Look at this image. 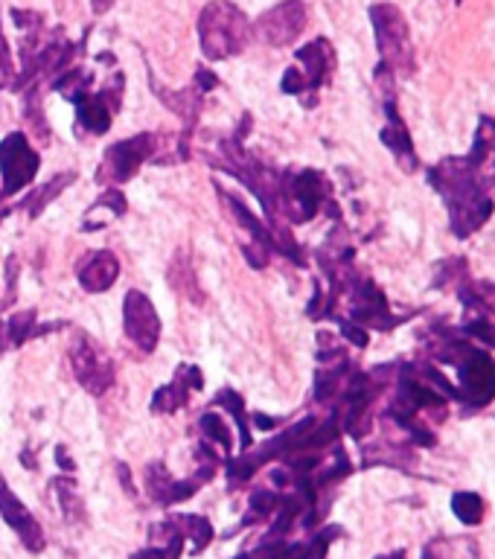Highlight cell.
<instances>
[{"label":"cell","mask_w":495,"mask_h":559,"mask_svg":"<svg viewBox=\"0 0 495 559\" xmlns=\"http://www.w3.org/2000/svg\"><path fill=\"white\" fill-rule=\"evenodd\" d=\"M0 350H3V324H0Z\"/></svg>","instance_id":"32"},{"label":"cell","mask_w":495,"mask_h":559,"mask_svg":"<svg viewBox=\"0 0 495 559\" xmlns=\"http://www.w3.org/2000/svg\"><path fill=\"white\" fill-rule=\"evenodd\" d=\"M216 405H225V409L237 417V426H239V440H242V452H251V446H254V440H251V432H247V420H245V402H242V397L233 391H221L219 397H216Z\"/></svg>","instance_id":"23"},{"label":"cell","mask_w":495,"mask_h":559,"mask_svg":"<svg viewBox=\"0 0 495 559\" xmlns=\"http://www.w3.org/2000/svg\"><path fill=\"white\" fill-rule=\"evenodd\" d=\"M341 332H345L355 347H364L367 344V332L362 327H355V324H341Z\"/></svg>","instance_id":"27"},{"label":"cell","mask_w":495,"mask_h":559,"mask_svg":"<svg viewBox=\"0 0 495 559\" xmlns=\"http://www.w3.org/2000/svg\"><path fill=\"white\" fill-rule=\"evenodd\" d=\"M0 515H3V522L10 524L12 531L19 533V539L24 542V548L33 550V554H41V550L47 548L41 524H38L36 515L29 513L27 505L12 493L3 475H0Z\"/></svg>","instance_id":"9"},{"label":"cell","mask_w":495,"mask_h":559,"mask_svg":"<svg viewBox=\"0 0 495 559\" xmlns=\"http://www.w3.org/2000/svg\"><path fill=\"white\" fill-rule=\"evenodd\" d=\"M132 559H169L167 548H160V545H149V548L137 550Z\"/></svg>","instance_id":"28"},{"label":"cell","mask_w":495,"mask_h":559,"mask_svg":"<svg viewBox=\"0 0 495 559\" xmlns=\"http://www.w3.org/2000/svg\"><path fill=\"white\" fill-rule=\"evenodd\" d=\"M198 487H202V484L195 478H172L164 463H149V466H146V493H149L152 501L160 507L181 505L186 498H193L195 493H198Z\"/></svg>","instance_id":"13"},{"label":"cell","mask_w":495,"mask_h":559,"mask_svg":"<svg viewBox=\"0 0 495 559\" xmlns=\"http://www.w3.org/2000/svg\"><path fill=\"white\" fill-rule=\"evenodd\" d=\"M460 355H449L451 362L460 359V397L484 405L495 397V362L481 350L458 347Z\"/></svg>","instance_id":"6"},{"label":"cell","mask_w":495,"mask_h":559,"mask_svg":"<svg viewBox=\"0 0 495 559\" xmlns=\"http://www.w3.org/2000/svg\"><path fill=\"white\" fill-rule=\"evenodd\" d=\"M158 151V137L155 134H134L129 141H120L114 146H108L102 155V163L97 169V181L106 186L123 184L134 172L146 163Z\"/></svg>","instance_id":"3"},{"label":"cell","mask_w":495,"mask_h":559,"mask_svg":"<svg viewBox=\"0 0 495 559\" xmlns=\"http://www.w3.org/2000/svg\"><path fill=\"white\" fill-rule=\"evenodd\" d=\"M195 82H198V85H195V88L202 90H213L216 88V85H219V80H216V73L213 71H207V68H198V71H195Z\"/></svg>","instance_id":"26"},{"label":"cell","mask_w":495,"mask_h":559,"mask_svg":"<svg viewBox=\"0 0 495 559\" xmlns=\"http://www.w3.org/2000/svg\"><path fill=\"white\" fill-rule=\"evenodd\" d=\"M56 461H59V466H62L64 472H71L73 466H76V463H73L71 458H68V452H64V446H59V449H56Z\"/></svg>","instance_id":"29"},{"label":"cell","mask_w":495,"mask_h":559,"mask_svg":"<svg viewBox=\"0 0 495 559\" xmlns=\"http://www.w3.org/2000/svg\"><path fill=\"white\" fill-rule=\"evenodd\" d=\"M247 19L245 12L233 3H207L198 19V38L207 59L221 62L233 53H242L247 45Z\"/></svg>","instance_id":"1"},{"label":"cell","mask_w":495,"mask_h":559,"mask_svg":"<svg viewBox=\"0 0 495 559\" xmlns=\"http://www.w3.org/2000/svg\"><path fill=\"white\" fill-rule=\"evenodd\" d=\"M7 214H10V207H0V219H3Z\"/></svg>","instance_id":"31"},{"label":"cell","mask_w":495,"mask_h":559,"mask_svg":"<svg viewBox=\"0 0 495 559\" xmlns=\"http://www.w3.org/2000/svg\"><path fill=\"white\" fill-rule=\"evenodd\" d=\"M38 151L29 146L27 134L12 132L7 141L0 143V198H12L36 178L38 172Z\"/></svg>","instance_id":"5"},{"label":"cell","mask_w":495,"mask_h":559,"mask_svg":"<svg viewBox=\"0 0 495 559\" xmlns=\"http://www.w3.org/2000/svg\"><path fill=\"white\" fill-rule=\"evenodd\" d=\"M73 181H76V172H62V175H56L53 181H47L45 186H38L33 196L24 198V202H21V210H29V216L36 219V216L45 214V207L50 205L56 196H62L64 186L73 184Z\"/></svg>","instance_id":"16"},{"label":"cell","mask_w":495,"mask_h":559,"mask_svg":"<svg viewBox=\"0 0 495 559\" xmlns=\"http://www.w3.org/2000/svg\"><path fill=\"white\" fill-rule=\"evenodd\" d=\"M451 510L463 524H478L484 519V501L475 493H458L451 498Z\"/></svg>","instance_id":"24"},{"label":"cell","mask_w":495,"mask_h":559,"mask_svg":"<svg viewBox=\"0 0 495 559\" xmlns=\"http://www.w3.org/2000/svg\"><path fill=\"white\" fill-rule=\"evenodd\" d=\"M306 27V7L303 3H280L257 21L259 36L271 47H289Z\"/></svg>","instance_id":"10"},{"label":"cell","mask_w":495,"mask_h":559,"mask_svg":"<svg viewBox=\"0 0 495 559\" xmlns=\"http://www.w3.org/2000/svg\"><path fill=\"white\" fill-rule=\"evenodd\" d=\"M53 489L56 498H59V507H62V513L68 522H85V505H82L80 487H76V481L68 478V475H59L53 478Z\"/></svg>","instance_id":"18"},{"label":"cell","mask_w":495,"mask_h":559,"mask_svg":"<svg viewBox=\"0 0 495 559\" xmlns=\"http://www.w3.org/2000/svg\"><path fill=\"white\" fill-rule=\"evenodd\" d=\"M204 388V376L195 364H181L176 373V379L160 388L152 400V414H176L190 402V393L202 391Z\"/></svg>","instance_id":"12"},{"label":"cell","mask_w":495,"mask_h":559,"mask_svg":"<svg viewBox=\"0 0 495 559\" xmlns=\"http://www.w3.org/2000/svg\"><path fill=\"white\" fill-rule=\"evenodd\" d=\"M178 527L184 533V539H193V554H202L213 542V524L204 515H176Z\"/></svg>","instance_id":"21"},{"label":"cell","mask_w":495,"mask_h":559,"mask_svg":"<svg viewBox=\"0 0 495 559\" xmlns=\"http://www.w3.org/2000/svg\"><path fill=\"white\" fill-rule=\"evenodd\" d=\"M120 106H123V76H111L99 94H85L76 99V123L88 134H106Z\"/></svg>","instance_id":"8"},{"label":"cell","mask_w":495,"mask_h":559,"mask_svg":"<svg viewBox=\"0 0 495 559\" xmlns=\"http://www.w3.org/2000/svg\"><path fill=\"white\" fill-rule=\"evenodd\" d=\"M376 559H406V554H402V550H397V554H388V557H376Z\"/></svg>","instance_id":"30"},{"label":"cell","mask_w":495,"mask_h":559,"mask_svg":"<svg viewBox=\"0 0 495 559\" xmlns=\"http://www.w3.org/2000/svg\"><path fill=\"white\" fill-rule=\"evenodd\" d=\"M198 428H202L204 440L219 449L221 458H230V452H233V435H230L228 423H225L219 414H213V411L202 414V420H198Z\"/></svg>","instance_id":"19"},{"label":"cell","mask_w":495,"mask_h":559,"mask_svg":"<svg viewBox=\"0 0 495 559\" xmlns=\"http://www.w3.org/2000/svg\"><path fill=\"white\" fill-rule=\"evenodd\" d=\"M280 501H283V496L275 493V489H254V496L247 501V515L239 527H254V524L275 519L277 510H280Z\"/></svg>","instance_id":"15"},{"label":"cell","mask_w":495,"mask_h":559,"mask_svg":"<svg viewBox=\"0 0 495 559\" xmlns=\"http://www.w3.org/2000/svg\"><path fill=\"white\" fill-rule=\"evenodd\" d=\"M68 362H71L76 382L88 393H94V397H102L114 385V364L102 353V347L90 336H85V332H73Z\"/></svg>","instance_id":"2"},{"label":"cell","mask_w":495,"mask_h":559,"mask_svg":"<svg viewBox=\"0 0 495 559\" xmlns=\"http://www.w3.org/2000/svg\"><path fill=\"white\" fill-rule=\"evenodd\" d=\"M12 82H15V64H12L10 45H7V38H3V29H0V88H3V85L12 88Z\"/></svg>","instance_id":"25"},{"label":"cell","mask_w":495,"mask_h":559,"mask_svg":"<svg viewBox=\"0 0 495 559\" xmlns=\"http://www.w3.org/2000/svg\"><path fill=\"white\" fill-rule=\"evenodd\" d=\"M373 27H376V38H379L382 59L388 64H402L408 53V29L406 21L394 7H373Z\"/></svg>","instance_id":"11"},{"label":"cell","mask_w":495,"mask_h":559,"mask_svg":"<svg viewBox=\"0 0 495 559\" xmlns=\"http://www.w3.org/2000/svg\"><path fill=\"white\" fill-rule=\"evenodd\" d=\"M388 114H390V129H385V132H382V141H385V146H390V149H394V155H397L399 160H406V167L414 169V151H411V141H408L406 129H402V123H399L394 102H388Z\"/></svg>","instance_id":"20"},{"label":"cell","mask_w":495,"mask_h":559,"mask_svg":"<svg viewBox=\"0 0 495 559\" xmlns=\"http://www.w3.org/2000/svg\"><path fill=\"white\" fill-rule=\"evenodd\" d=\"M123 329L125 338L132 341L137 350L143 353H152L155 347H158L160 338V318L152 301L143 292L132 289V292L125 294L123 301Z\"/></svg>","instance_id":"7"},{"label":"cell","mask_w":495,"mask_h":559,"mask_svg":"<svg viewBox=\"0 0 495 559\" xmlns=\"http://www.w3.org/2000/svg\"><path fill=\"white\" fill-rule=\"evenodd\" d=\"M120 277V259L111 251H94L80 266V285L85 292H108Z\"/></svg>","instance_id":"14"},{"label":"cell","mask_w":495,"mask_h":559,"mask_svg":"<svg viewBox=\"0 0 495 559\" xmlns=\"http://www.w3.org/2000/svg\"><path fill=\"white\" fill-rule=\"evenodd\" d=\"M294 62L301 64V68H289V71L283 73L280 88H283V94H306V90L312 94V90H318L321 85L329 80V73H333V64H336L333 45H327L324 38H318V41L301 47V50L294 53Z\"/></svg>","instance_id":"4"},{"label":"cell","mask_w":495,"mask_h":559,"mask_svg":"<svg viewBox=\"0 0 495 559\" xmlns=\"http://www.w3.org/2000/svg\"><path fill=\"white\" fill-rule=\"evenodd\" d=\"M3 332L10 336L12 347H24L29 338L38 336V324H36V309L19 312V315H12L10 324L3 327Z\"/></svg>","instance_id":"22"},{"label":"cell","mask_w":495,"mask_h":559,"mask_svg":"<svg viewBox=\"0 0 495 559\" xmlns=\"http://www.w3.org/2000/svg\"><path fill=\"white\" fill-rule=\"evenodd\" d=\"M341 536V527H327V531L315 533L303 542H289V557L286 559H324L329 545Z\"/></svg>","instance_id":"17"}]
</instances>
